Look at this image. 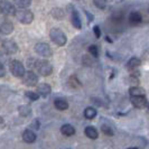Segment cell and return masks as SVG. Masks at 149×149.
Segmentation results:
<instances>
[{"instance_id":"ffe728a7","label":"cell","mask_w":149,"mask_h":149,"mask_svg":"<svg viewBox=\"0 0 149 149\" xmlns=\"http://www.w3.org/2000/svg\"><path fill=\"white\" fill-rule=\"evenodd\" d=\"M129 94H130V97H132V95H146V91L139 86H131L129 89Z\"/></svg>"},{"instance_id":"d6986e66","label":"cell","mask_w":149,"mask_h":149,"mask_svg":"<svg viewBox=\"0 0 149 149\" xmlns=\"http://www.w3.org/2000/svg\"><path fill=\"white\" fill-rule=\"evenodd\" d=\"M18 112L22 117H29L31 113V108L27 104H22L18 108Z\"/></svg>"},{"instance_id":"4fadbf2b","label":"cell","mask_w":149,"mask_h":149,"mask_svg":"<svg viewBox=\"0 0 149 149\" xmlns=\"http://www.w3.org/2000/svg\"><path fill=\"white\" fill-rule=\"evenodd\" d=\"M36 134L33 131V130H25L22 132V140L27 143H33V142L36 141Z\"/></svg>"},{"instance_id":"cb8c5ba5","label":"cell","mask_w":149,"mask_h":149,"mask_svg":"<svg viewBox=\"0 0 149 149\" xmlns=\"http://www.w3.org/2000/svg\"><path fill=\"white\" fill-rule=\"evenodd\" d=\"M52 16L56 19H63L64 18V13L60 8H54L52 10Z\"/></svg>"},{"instance_id":"1f68e13d","label":"cell","mask_w":149,"mask_h":149,"mask_svg":"<svg viewBox=\"0 0 149 149\" xmlns=\"http://www.w3.org/2000/svg\"><path fill=\"white\" fill-rule=\"evenodd\" d=\"M6 76V68L3 66V64L0 62V77H3Z\"/></svg>"},{"instance_id":"f546056e","label":"cell","mask_w":149,"mask_h":149,"mask_svg":"<svg viewBox=\"0 0 149 149\" xmlns=\"http://www.w3.org/2000/svg\"><path fill=\"white\" fill-rule=\"evenodd\" d=\"M93 31H94V35H95L97 38L101 37V29H100L99 26H94V27H93Z\"/></svg>"},{"instance_id":"d4e9b609","label":"cell","mask_w":149,"mask_h":149,"mask_svg":"<svg viewBox=\"0 0 149 149\" xmlns=\"http://www.w3.org/2000/svg\"><path fill=\"white\" fill-rule=\"evenodd\" d=\"M25 97H27L31 101H37L40 95L36 92H34V91H26L25 92Z\"/></svg>"},{"instance_id":"52a82bcc","label":"cell","mask_w":149,"mask_h":149,"mask_svg":"<svg viewBox=\"0 0 149 149\" xmlns=\"http://www.w3.org/2000/svg\"><path fill=\"white\" fill-rule=\"evenodd\" d=\"M22 83L28 86H35L38 83V76L33 71H27L22 76Z\"/></svg>"},{"instance_id":"4316f807","label":"cell","mask_w":149,"mask_h":149,"mask_svg":"<svg viewBox=\"0 0 149 149\" xmlns=\"http://www.w3.org/2000/svg\"><path fill=\"white\" fill-rule=\"evenodd\" d=\"M101 130H102V132L104 134H108V136H113L114 132H113V129L111 127H109L108 125H103L102 127H101Z\"/></svg>"},{"instance_id":"44dd1931","label":"cell","mask_w":149,"mask_h":149,"mask_svg":"<svg viewBox=\"0 0 149 149\" xmlns=\"http://www.w3.org/2000/svg\"><path fill=\"white\" fill-rule=\"evenodd\" d=\"M68 85H70L71 88H73V89H79V88L82 86V84H81V82H80V80H79L75 75L70 76V79H68Z\"/></svg>"},{"instance_id":"484cf974","label":"cell","mask_w":149,"mask_h":149,"mask_svg":"<svg viewBox=\"0 0 149 149\" xmlns=\"http://www.w3.org/2000/svg\"><path fill=\"white\" fill-rule=\"evenodd\" d=\"M88 52H89V54H91L92 56H94V57H97V56H99V48H97L95 45H91V46H89Z\"/></svg>"},{"instance_id":"5b68a950","label":"cell","mask_w":149,"mask_h":149,"mask_svg":"<svg viewBox=\"0 0 149 149\" xmlns=\"http://www.w3.org/2000/svg\"><path fill=\"white\" fill-rule=\"evenodd\" d=\"M0 11L5 16H15L16 15V7L8 0H1L0 1Z\"/></svg>"},{"instance_id":"836d02e7","label":"cell","mask_w":149,"mask_h":149,"mask_svg":"<svg viewBox=\"0 0 149 149\" xmlns=\"http://www.w3.org/2000/svg\"><path fill=\"white\" fill-rule=\"evenodd\" d=\"M117 1H121V0H117Z\"/></svg>"},{"instance_id":"e0dca14e","label":"cell","mask_w":149,"mask_h":149,"mask_svg":"<svg viewBox=\"0 0 149 149\" xmlns=\"http://www.w3.org/2000/svg\"><path fill=\"white\" fill-rule=\"evenodd\" d=\"M129 22H130V24L138 25V24H140V22H142V16L140 15L139 13L134 11V13H131V14L129 15Z\"/></svg>"},{"instance_id":"277c9868","label":"cell","mask_w":149,"mask_h":149,"mask_svg":"<svg viewBox=\"0 0 149 149\" xmlns=\"http://www.w3.org/2000/svg\"><path fill=\"white\" fill-rule=\"evenodd\" d=\"M9 70H10L11 74L14 75L15 77H22L25 72H26L24 64L20 61L17 60H13L9 63Z\"/></svg>"},{"instance_id":"ba28073f","label":"cell","mask_w":149,"mask_h":149,"mask_svg":"<svg viewBox=\"0 0 149 149\" xmlns=\"http://www.w3.org/2000/svg\"><path fill=\"white\" fill-rule=\"evenodd\" d=\"M1 45H2L3 51L7 53V54H15V53H17L19 51L18 45L16 44L14 40H11V39H3Z\"/></svg>"},{"instance_id":"3957f363","label":"cell","mask_w":149,"mask_h":149,"mask_svg":"<svg viewBox=\"0 0 149 149\" xmlns=\"http://www.w3.org/2000/svg\"><path fill=\"white\" fill-rule=\"evenodd\" d=\"M49 37L52 39L53 43L57 45V46H64L67 43V38L65 34L63 33V30L58 28H53L49 31Z\"/></svg>"},{"instance_id":"7402d4cb","label":"cell","mask_w":149,"mask_h":149,"mask_svg":"<svg viewBox=\"0 0 149 149\" xmlns=\"http://www.w3.org/2000/svg\"><path fill=\"white\" fill-rule=\"evenodd\" d=\"M95 116H97V110L94 108H92V107H89V108H86L84 110V117L86 119H93V118H95Z\"/></svg>"},{"instance_id":"8fae6325","label":"cell","mask_w":149,"mask_h":149,"mask_svg":"<svg viewBox=\"0 0 149 149\" xmlns=\"http://www.w3.org/2000/svg\"><path fill=\"white\" fill-rule=\"evenodd\" d=\"M14 31V25L9 20H5L0 24V34L2 35H9Z\"/></svg>"},{"instance_id":"30bf717a","label":"cell","mask_w":149,"mask_h":149,"mask_svg":"<svg viewBox=\"0 0 149 149\" xmlns=\"http://www.w3.org/2000/svg\"><path fill=\"white\" fill-rule=\"evenodd\" d=\"M68 8L72 10V13H71V22H72V25L74 26L76 29H81L82 28V22H81V18H80V15H79L77 10H75L73 5H68Z\"/></svg>"},{"instance_id":"ac0fdd59","label":"cell","mask_w":149,"mask_h":149,"mask_svg":"<svg viewBox=\"0 0 149 149\" xmlns=\"http://www.w3.org/2000/svg\"><path fill=\"white\" fill-rule=\"evenodd\" d=\"M54 105H55V108L57 110H61V111H64V110H66L67 108H68V103L64 99H56L54 101Z\"/></svg>"},{"instance_id":"7c38bea8","label":"cell","mask_w":149,"mask_h":149,"mask_svg":"<svg viewBox=\"0 0 149 149\" xmlns=\"http://www.w3.org/2000/svg\"><path fill=\"white\" fill-rule=\"evenodd\" d=\"M52 92V88L49 84L47 83H42L37 86V93L43 97H46L47 95H49Z\"/></svg>"},{"instance_id":"6da1fadb","label":"cell","mask_w":149,"mask_h":149,"mask_svg":"<svg viewBox=\"0 0 149 149\" xmlns=\"http://www.w3.org/2000/svg\"><path fill=\"white\" fill-rule=\"evenodd\" d=\"M28 66L30 68H34L38 72V74L42 76H49L53 73V66L52 64L47 61L43 60H30L28 62Z\"/></svg>"},{"instance_id":"2e32d148","label":"cell","mask_w":149,"mask_h":149,"mask_svg":"<svg viewBox=\"0 0 149 149\" xmlns=\"http://www.w3.org/2000/svg\"><path fill=\"white\" fill-rule=\"evenodd\" d=\"M61 132L66 137H71V136L75 134V128L71 125H64L61 127Z\"/></svg>"},{"instance_id":"7a4b0ae2","label":"cell","mask_w":149,"mask_h":149,"mask_svg":"<svg viewBox=\"0 0 149 149\" xmlns=\"http://www.w3.org/2000/svg\"><path fill=\"white\" fill-rule=\"evenodd\" d=\"M16 18L22 25H29L34 20V14L27 8H20V10L16 11Z\"/></svg>"},{"instance_id":"5bb4252c","label":"cell","mask_w":149,"mask_h":149,"mask_svg":"<svg viewBox=\"0 0 149 149\" xmlns=\"http://www.w3.org/2000/svg\"><path fill=\"white\" fill-rule=\"evenodd\" d=\"M141 64V61L139 60L138 57H131L130 60L128 61V63L126 64V67H127L129 71H134L138 66H140Z\"/></svg>"},{"instance_id":"4dcf8cb0","label":"cell","mask_w":149,"mask_h":149,"mask_svg":"<svg viewBox=\"0 0 149 149\" xmlns=\"http://www.w3.org/2000/svg\"><path fill=\"white\" fill-rule=\"evenodd\" d=\"M30 127H31V129H35V130H37L38 128H39V120H38V119L34 120V121L31 122Z\"/></svg>"},{"instance_id":"9a60e30c","label":"cell","mask_w":149,"mask_h":149,"mask_svg":"<svg viewBox=\"0 0 149 149\" xmlns=\"http://www.w3.org/2000/svg\"><path fill=\"white\" fill-rule=\"evenodd\" d=\"M84 132H85V136L90 139H97L99 137V132H97V128L92 127V126H88L85 128Z\"/></svg>"},{"instance_id":"f1b7e54d","label":"cell","mask_w":149,"mask_h":149,"mask_svg":"<svg viewBox=\"0 0 149 149\" xmlns=\"http://www.w3.org/2000/svg\"><path fill=\"white\" fill-rule=\"evenodd\" d=\"M83 63H84V65H86V66H91L92 64H93V60L89 57V56H83Z\"/></svg>"},{"instance_id":"8992f818","label":"cell","mask_w":149,"mask_h":149,"mask_svg":"<svg viewBox=\"0 0 149 149\" xmlns=\"http://www.w3.org/2000/svg\"><path fill=\"white\" fill-rule=\"evenodd\" d=\"M35 52L42 57H51L53 55L52 48L46 43H37L35 45Z\"/></svg>"},{"instance_id":"9c48e42d","label":"cell","mask_w":149,"mask_h":149,"mask_svg":"<svg viewBox=\"0 0 149 149\" xmlns=\"http://www.w3.org/2000/svg\"><path fill=\"white\" fill-rule=\"evenodd\" d=\"M130 101H131V104L137 109H143L148 105V101L145 95H132L130 97Z\"/></svg>"},{"instance_id":"d6a6232c","label":"cell","mask_w":149,"mask_h":149,"mask_svg":"<svg viewBox=\"0 0 149 149\" xmlns=\"http://www.w3.org/2000/svg\"><path fill=\"white\" fill-rule=\"evenodd\" d=\"M85 14L88 15V20H89V22H92V20H93V15H92V14H90V13H88L86 10H85Z\"/></svg>"},{"instance_id":"83f0119b","label":"cell","mask_w":149,"mask_h":149,"mask_svg":"<svg viewBox=\"0 0 149 149\" xmlns=\"http://www.w3.org/2000/svg\"><path fill=\"white\" fill-rule=\"evenodd\" d=\"M93 3L99 9H104L107 6V0H93Z\"/></svg>"},{"instance_id":"603a6c76","label":"cell","mask_w":149,"mask_h":149,"mask_svg":"<svg viewBox=\"0 0 149 149\" xmlns=\"http://www.w3.org/2000/svg\"><path fill=\"white\" fill-rule=\"evenodd\" d=\"M14 5L19 8H28L31 5V0H13Z\"/></svg>"}]
</instances>
